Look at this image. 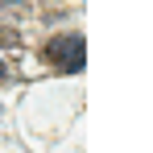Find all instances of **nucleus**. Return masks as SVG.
Instances as JSON below:
<instances>
[{
	"instance_id": "f257e3e1",
	"label": "nucleus",
	"mask_w": 153,
	"mask_h": 153,
	"mask_svg": "<svg viewBox=\"0 0 153 153\" xmlns=\"http://www.w3.org/2000/svg\"><path fill=\"white\" fill-rule=\"evenodd\" d=\"M46 62H54L58 71H83V62H87V42L79 37V33H58L46 42Z\"/></svg>"
},
{
	"instance_id": "f03ea898",
	"label": "nucleus",
	"mask_w": 153,
	"mask_h": 153,
	"mask_svg": "<svg viewBox=\"0 0 153 153\" xmlns=\"http://www.w3.org/2000/svg\"><path fill=\"white\" fill-rule=\"evenodd\" d=\"M4 79H8V66H4V62H0V83H4Z\"/></svg>"
}]
</instances>
